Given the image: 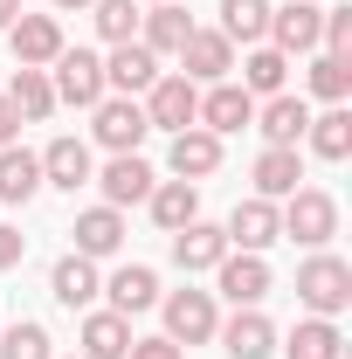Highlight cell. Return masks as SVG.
<instances>
[{
    "instance_id": "cell-1",
    "label": "cell",
    "mask_w": 352,
    "mask_h": 359,
    "mask_svg": "<svg viewBox=\"0 0 352 359\" xmlns=\"http://www.w3.org/2000/svg\"><path fill=\"white\" fill-rule=\"evenodd\" d=\"M276 228H283L290 242H304V249H325V242L339 235V201H332V194H318V187H297V194H290V208L276 215Z\"/></svg>"
},
{
    "instance_id": "cell-2",
    "label": "cell",
    "mask_w": 352,
    "mask_h": 359,
    "mask_svg": "<svg viewBox=\"0 0 352 359\" xmlns=\"http://www.w3.org/2000/svg\"><path fill=\"white\" fill-rule=\"evenodd\" d=\"M48 69H55V76H48L55 104H83V111H97V104H104V62H97L90 48H62Z\"/></svg>"
},
{
    "instance_id": "cell-3",
    "label": "cell",
    "mask_w": 352,
    "mask_h": 359,
    "mask_svg": "<svg viewBox=\"0 0 352 359\" xmlns=\"http://www.w3.org/2000/svg\"><path fill=\"white\" fill-rule=\"evenodd\" d=\"M297 297H304L318 318H339L352 304V269L339 263V256H311V263L297 269Z\"/></svg>"
},
{
    "instance_id": "cell-4",
    "label": "cell",
    "mask_w": 352,
    "mask_h": 359,
    "mask_svg": "<svg viewBox=\"0 0 352 359\" xmlns=\"http://www.w3.org/2000/svg\"><path fill=\"white\" fill-rule=\"evenodd\" d=\"M201 118V83H187V76H159V83L145 90V125H159V132H187Z\"/></svg>"
},
{
    "instance_id": "cell-5",
    "label": "cell",
    "mask_w": 352,
    "mask_h": 359,
    "mask_svg": "<svg viewBox=\"0 0 352 359\" xmlns=\"http://www.w3.org/2000/svg\"><path fill=\"white\" fill-rule=\"evenodd\" d=\"M215 276H221V297L235 304V311H249V304H263L269 297V263L263 256H249V249H228L215 263Z\"/></svg>"
},
{
    "instance_id": "cell-6",
    "label": "cell",
    "mask_w": 352,
    "mask_h": 359,
    "mask_svg": "<svg viewBox=\"0 0 352 359\" xmlns=\"http://www.w3.org/2000/svg\"><path fill=\"white\" fill-rule=\"evenodd\" d=\"M7 42H14V62L21 69H48L62 55V28H55V14H14Z\"/></svg>"
},
{
    "instance_id": "cell-7",
    "label": "cell",
    "mask_w": 352,
    "mask_h": 359,
    "mask_svg": "<svg viewBox=\"0 0 352 359\" xmlns=\"http://www.w3.org/2000/svg\"><path fill=\"white\" fill-rule=\"evenodd\" d=\"M180 62H187V69H180L187 83H221V76L235 69V42H228L221 28H194L187 48H180Z\"/></svg>"
},
{
    "instance_id": "cell-8",
    "label": "cell",
    "mask_w": 352,
    "mask_h": 359,
    "mask_svg": "<svg viewBox=\"0 0 352 359\" xmlns=\"http://www.w3.org/2000/svg\"><path fill=\"white\" fill-rule=\"evenodd\" d=\"M215 297L208 290H173L166 297V339L173 346H201V339H215Z\"/></svg>"
},
{
    "instance_id": "cell-9",
    "label": "cell",
    "mask_w": 352,
    "mask_h": 359,
    "mask_svg": "<svg viewBox=\"0 0 352 359\" xmlns=\"http://www.w3.org/2000/svg\"><path fill=\"white\" fill-rule=\"evenodd\" d=\"M159 83V55L145 42H111V62H104V90H118V97H138V90Z\"/></svg>"
},
{
    "instance_id": "cell-10",
    "label": "cell",
    "mask_w": 352,
    "mask_h": 359,
    "mask_svg": "<svg viewBox=\"0 0 352 359\" xmlns=\"http://www.w3.org/2000/svg\"><path fill=\"white\" fill-rule=\"evenodd\" d=\"M145 132H152L145 125V104H132V97H104L97 104V145L104 152H138Z\"/></svg>"
},
{
    "instance_id": "cell-11",
    "label": "cell",
    "mask_w": 352,
    "mask_h": 359,
    "mask_svg": "<svg viewBox=\"0 0 352 359\" xmlns=\"http://www.w3.org/2000/svg\"><path fill=\"white\" fill-rule=\"evenodd\" d=\"M221 235H228V249H249V256H263L269 242L283 235V228H276V201L249 194V201H242V208L228 215V228H221Z\"/></svg>"
},
{
    "instance_id": "cell-12",
    "label": "cell",
    "mask_w": 352,
    "mask_h": 359,
    "mask_svg": "<svg viewBox=\"0 0 352 359\" xmlns=\"http://www.w3.org/2000/svg\"><path fill=\"white\" fill-rule=\"evenodd\" d=\"M194 125H201V132H242V125H256V97H249V90L242 83H215L208 90V97H201V118H194Z\"/></svg>"
},
{
    "instance_id": "cell-13",
    "label": "cell",
    "mask_w": 352,
    "mask_h": 359,
    "mask_svg": "<svg viewBox=\"0 0 352 359\" xmlns=\"http://www.w3.org/2000/svg\"><path fill=\"white\" fill-rule=\"evenodd\" d=\"M97 187H104V208H132V201H145L159 180H152V166H145L138 152H111V166L97 173Z\"/></svg>"
},
{
    "instance_id": "cell-14",
    "label": "cell",
    "mask_w": 352,
    "mask_h": 359,
    "mask_svg": "<svg viewBox=\"0 0 352 359\" xmlns=\"http://www.w3.org/2000/svg\"><path fill=\"white\" fill-rule=\"evenodd\" d=\"M318 28H325V7H311V0H290V7H269V35L283 55H304L318 48Z\"/></svg>"
},
{
    "instance_id": "cell-15",
    "label": "cell",
    "mask_w": 352,
    "mask_h": 359,
    "mask_svg": "<svg viewBox=\"0 0 352 359\" xmlns=\"http://www.w3.org/2000/svg\"><path fill=\"white\" fill-rule=\"evenodd\" d=\"M215 332H221V346H228V359H269V353H276V325H269L256 304L235 311L228 325H215Z\"/></svg>"
},
{
    "instance_id": "cell-16",
    "label": "cell",
    "mask_w": 352,
    "mask_h": 359,
    "mask_svg": "<svg viewBox=\"0 0 352 359\" xmlns=\"http://www.w3.org/2000/svg\"><path fill=\"white\" fill-rule=\"evenodd\" d=\"M145 208H152V222L166 228V235H180L187 222H201V187L194 180H159L145 194Z\"/></svg>"
},
{
    "instance_id": "cell-17",
    "label": "cell",
    "mask_w": 352,
    "mask_h": 359,
    "mask_svg": "<svg viewBox=\"0 0 352 359\" xmlns=\"http://www.w3.org/2000/svg\"><path fill=\"white\" fill-rule=\"evenodd\" d=\"M221 256H228V235H221L215 222H187L173 235V263L187 269V276H194V269H215Z\"/></svg>"
},
{
    "instance_id": "cell-18",
    "label": "cell",
    "mask_w": 352,
    "mask_h": 359,
    "mask_svg": "<svg viewBox=\"0 0 352 359\" xmlns=\"http://www.w3.org/2000/svg\"><path fill=\"white\" fill-rule=\"evenodd\" d=\"M69 235H76V256H90V263H97V256H118V242H125V215H118V208H90V215H76Z\"/></svg>"
},
{
    "instance_id": "cell-19",
    "label": "cell",
    "mask_w": 352,
    "mask_h": 359,
    "mask_svg": "<svg viewBox=\"0 0 352 359\" xmlns=\"http://www.w3.org/2000/svg\"><path fill=\"white\" fill-rule=\"evenodd\" d=\"M297 180H304L297 145H269L263 159H256V194H263V201H290V194H297Z\"/></svg>"
},
{
    "instance_id": "cell-20",
    "label": "cell",
    "mask_w": 352,
    "mask_h": 359,
    "mask_svg": "<svg viewBox=\"0 0 352 359\" xmlns=\"http://www.w3.org/2000/svg\"><path fill=\"white\" fill-rule=\"evenodd\" d=\"M48 290H55V304H69V311H90L104 283H97V263H90V256H62V263H55V276H48Z\"/></svg>"
},
{
    "instance_id": "cell-21",
    "label": "cell",
    "mask_w": 352,
    "mask_h": 359,
    "mask_svg": "<svg viewBox=\"0 0 352 359\" xmlns=\"http://www.w3.org/2000/svg\"><path fill=\"white\" fill-rule=\"evenodd\" d=\"M221 166V138L201 132V125H187V132H173V173L180 180H208Z\"/></svg>"
},
{
    "instance_id": "cell-22",
    "label": "cell",
    "mask_w": 352,
    "mask_h": 359,
    "mask_svg": "<svg viewBox=\"0 0 352 359\" xmlns=\"http://www.w3.org/2000/svg\"><path fill=\"white\" fill-rule=\"evenodd\" d=\"M104 290H111V311H118V318L152 311V304H159V276H152L145 263H125L118 276H111V283H104Z\"/></svg>"
},
{
    "instance_id": "cell-23",
    "label": "cell",
    "mask_w": 352,
    "mask_h": 359,
    "mask_svg": "<svg viewBox=\"0 0 352 359\" xmlns=\"http://www.w3.org/2000/svg\"><path fill=\"white\" fill-rule=\"evenodd\" d=\"M256 118H263V138H269V145H297L304 125H311V104H304V97H290V90H276Z\"/></svg>"
},
{
    "instance_id": "cell-24",
    "label": "cell",
    "mask_w": 352,
    "mask_h": 359,
    "mask_svg": "<svg viewBox=\"0 0 352 359\" xmlns=\"http://www.w3.org/2000/svg\"><path fill=\"white\" fill-rule=\"evenodd\" d=\"M42 180L62 187V194H76V187L90 180V145L83 138H55V145L42 152Z\"/></svg>"
},
{
    "instance_id": "cell-25",
    "label": "cell",
    "mask_w": 352,
    "mask_h": 359,
    "mask_svg": "<svg viewBox=\"0 0 352 359\" xmlns=\"http://www.w3.org/2000/svg\"><path fill=\"white\" fill-rule=\"evenodd\" d=\"M125 353H132V318L90 311L83 318V359H125Z\"/></svg>"
},
{
    "instance_id": "cell-26",
    "label": "cell",
    "mask_w": 352,
    "mask_h": 359,
    "mask_svg": "<svg viewBox=\"0 0 352 359\" xmlns=\"http://www.w3.org/2000/svg\"><path fill=\"white\" fill-rule=\"evenodd\" d=\"M138 21H145V48H152V55H180L187 35H194L187 7H173V0H159V7H152V14H138Z\"/></svg>"
},
{
    "instance_id": "cell-27",
    "label": "cell",
    "mask_w": 352,
    "mask_h": 359,
    "mask_svg": "<svg viewBox=\"0 0 352 359\" xmlns=\"http://www.w3.org/2000/svg\"><path fill=\"white\" fill-rule=\"evenodd\" d=\"M35 187H42V159L35 152H21V145H0V201H35Z\"/></svg>"
},
{
    "instance_id": "cell-28",
    "label": "cell",
    "mask_w": 352,
    "mask_h": 359,
    "mask_svg": "<svg viewBox=\"0 0 352 359\" xmlns=\"http://www.w3.org/2000/svg\"><path fill=\"white\" fill-rule=\"evenodd\" d=\"M7 104L28 118V125H42L48 111H55V90H48V69H14V90H7Z\"/></svg>"
},
{
    "instance_id": "cell-29",
    "label": "cell",
    "mask_w": 352,
    "mask_h": 359,
    "mask_svg": "<svg viewBox=\"0 0 352 359\" xmlns=\"http://www.w3.org/2000/svg\"><path fill=\"white\" fill-rule=\"evenodd\" d=\"M339 325L332 318H304L297 332H290V346H283V359H339Z\"/></svg>"
},
{
    "instance_id": "cell-30",
    "label": "cell",
    "mask_w": 352,
    "mask_h": 359,
    "mask_svg": "<svg viewBox=\"0 0 352 359\" xmlns=\"http://www.w3.org/2000/svg\"><path fill=\"white\" fill-rule=\"evenodd\" d=\"M304 138H311V152H318V159H346V152H352V111L332 104L325 118H311V125H304Z\"/></svg>"
},
{
    "instance_id": "cell-31",
    "label": "cell",
    "mask_w": 352,
    "mask_h": 359,
    "mask_svg": "<svg viewBox=\"0 0 352 359\" xmlns=\"http://www.w3.org/2000/svg\"><path fill=\"white\" fill-rule=\"evenodd\" d=\"M221 35L228 42H263L269 35V0H221Z\"/></svg>"
},
{
    "instance_id": "cell-32",
    "label": "cell",
    "mask_w": 352,
    "mask_h": 359,
    "mask_svg": "<svg viewBox=\"0 0 352 359\" xmlns=\"http://www.w3.org/2000/svg\"><path fill=\"white\" fill-rule=\"evenodd\" d=\"M283 76H290V55H283V48H256V55L242 62V90H249V97H276Z\"/></svg>"
},
{
    "instance_id": "cell-33",
    "label": "cell",
    "mask_w": 352,
    "mask_h": 359,
    "mask_svg": "<svg viewBox=\"0 0 352 359\" xmlns=\"http://www.w3.org/2000/svg\"><path fill=\"white\" fill-rule=\"evenodd\" d=\"M0 359H55V353H48V332H42V325L21 318V325L0 332Z\"/></svg>"
},
{
    "instance_id": "cell-34",
    "label": "cell",
    "mask_w": 352,
    "mask_h": 359,
    "mask_svg": "<svg viewBox=\"0 0 352 359\" xmlns=\"http://www.w3.org/2000/svg\"><path fill=\"white\" fill-rule=\"evenodd\" d=\"M311 90H318L325 104H346V90H352V62H346V55H318V62H311Z\"/></svg>"
},
{
    "instance_id": "cell-35",
    "label": "cell",
    "mask_w": 352,
    "mask_h": 359,
    "mask_svg": "<svg viewBox=\"0 0 352 359\" xmlns=\"http://www.w3.org/2000/svg\"><path fill=\"white\" fill-rule=\"evenodd\" d=\"M90 7H97V35H104V42H132L138 0H90Z\"/></svg>"
},
{
    "instance_id": "cell-36",
    "label": "cell",
    "mask_w": 352,
    "mask_h": 359,
    "mask_svg": "<svg viewBox=\"0 0 352 359\" xmlns=\"http://www.w3.org/2000/svg\"><path fill=\"white\" fill-rule=\"evenodd\" d=\"M125 359H187V346H173V339H132Z\"/></svg>"
},
{
    "instance_id": "cell-37",
    "label": "cell",
    "mask_w": 352,
    "mask_h": 359,
    "mask_svg": "<svg viewBox=\"0 0 352 359\" xmlns=\"http://www.w3.org/2000/svg\"><path fill=\"white\" fill-rule=\"evenodd\" d=\"M21 256H28V235H21V228H7V222H0V269H14V263H21Z\"/></svg>"
},
{
    "instance_id": "cell-38",
    "label": "cell",
    "mask_w": 352,
    "mask_h": 359,
    "mask_svg": "<svg viewBox=\"0 0 352 359\" xmlns=\"http://www.w3.org/2000/svg\"><path fill=\"white\" fill-rule=\"evenodd\" d=\"M14 132H21V111H14V104L0 97V145H14Z\"/></svg>"
},
{
    "instance_id": "cell-39",
    "label": "cell",
    "mask_w": 352,
    "mask_h": 359,
    "mask_svg": "<svg viewBox=\"0 0 352 359\" xmlns=\"http://www.w3.org/2000/svg\"><path fill=\"white\" fill-rule=\"evenodd\" d=\"M14 14H21V0H0V28H14Z\"/></svg>"
},
{
    "instance_id": "cell-40",
    "label": "cell",
    "mask_w": 352,
    "mask_h": 359,
    "mask_svg": "<svg viewBox=\"0 0 352 359\" xmlns=\"http://www.w3.org/2000/svg\"><path fill=\"white\" fill-rule=\"evenodd\" d=\"M55 7H90V0H55Z\"/></svg>"
},
{
    "instance_id": "cell-41",
    "label": "cell",
    "mask_w": 352,
    "mask_h": 359,
    "mask_svg": "<svg viewBox=\"0 0 352 359\" xmlns=\"http://www.w3.org/2000/svg\"><path fill=\"white\" fill-rule=\"evenodd\" d=\"M152 7H159V0H152Z\"/></svg>"
}]
</instances>
